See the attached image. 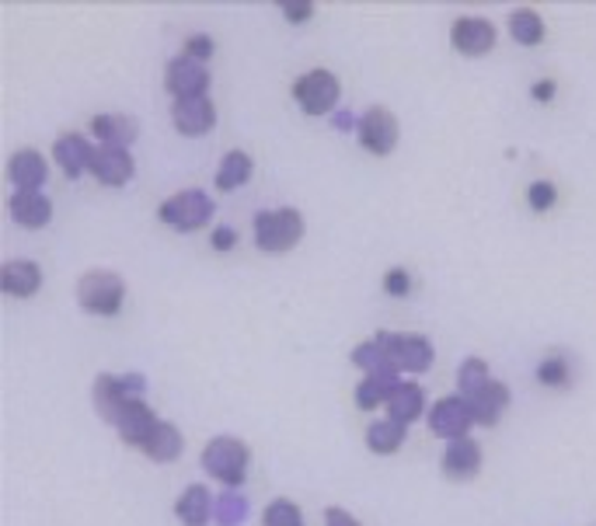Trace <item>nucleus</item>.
Masks as SVG:
<instances>
[{"mask_svg": "<svg viewBox=\"0 0 596 526\" xmlns=\"http://www.w3.org/2000/svg\"><path fill=\"white\" fill-rule=\"evenodd\" d=\"M527 206L534 209V213H548V209H555L558 206V188H555V182H548V179L531 182L527 185Z\"/></svg>", "mask_w": 596, "mask_h": 526, "instance_id": "nucleus-34", "label": "nucleus"}, {"mask_svg": "<svg viewBox=\"0 0 596 526\" xmlns=\"http://www.w3.org/2000/svg\"><path fill=\"white\" fill-rule=\"evenodd\" d=\"M401 383V377H363L360 383H356V391H353V397H356V408L360 412H377V408H388V397H391V391Z\"/></svg>", "mask_w": 596, "mask_h": 526, "instance_id": "nucleus-29", "label": "nucleus"}, {"mask_svg": "<svg viewBox=\"0 0 596 526\" xmlns=\"http://www.w3.org/2000/svg\"><path fill=\"white\" fill-rule=\"evenodd\" d=\"M409 440V426L391 423V418H377V423L366 426V450L377 453V457H391Z\"/></svg>", "mask_w": 596, "mask_h": 526, "instance_id": "nucleus-25", "label": "nucleus"}, {"mask_svg": "<svg viewBox=\"0 0 596 526\" xmlns=\"http://www.w3.org/2000/svg\"><path fill=\"white\" fill-rule=\"evenodd\" d=\"M325 526H363L353 513L345 510V505H328L325 510Z\"/></svg>", "mask_w": 596, "mask_h": 526, "instance_id": "nucleus-40", "label": "nucleus"}, {"mask_svg": "<svg viewBox=\"0 0 596 526\" xmlns=\"http://www.w3.org/2000/svg\"><path fill=\"white\" fill-rule=\"evenodd\" d=\"M214 213H217L214 196L203 188H182L157 206V220L171 227V231H182V234L203 231V227H209V220H214Z\"/></svg>", "mask_w": 596, "mask_h": 526, "instance_id": "nucleus-4", "label": "nucleus"}, {"mask_svg": "<svg viewBox=\"0 0 596 526\" xmlns=\"http://www.w3.org/2000/svg\"><path fill=\"white\" fill-rule=\"evenodd\" d=\"M506 28H510L516 46H527V49L540 46V42H545V35H548L545 17H540L534 8H516V11H510V22H506Z\"/></svg>", "mask_w": 596, "mask_h": 526, "instance_id": "nucleus-28", "label": "nucleus"}, {"mask_svg": "<svg viewBox=\"0 0 596 526\" xmlns=\"http://www.w3.org/2000/svg\"><path fill=\"white\" fill-rule=\"evenodd\" d=\"M92 133L98 147H133L139 136V122L126 112H98L92 115Z\"/></svg>", "mask_w": 596, "mask_h": 526, "instance_id": "nucleus-19", "label": "nucleus"}, {"mask_svg": "<svg viewBox=\"0 0 596 526\" xmlns=\"http://www.w3.org/2000/svg\"><path fill=\"white\" fill-rule=\"evenodd\" d=\"M217 513V499L209 496L206 485H188L185 492L174 499V519L182 526H206L214 523Z\"/></svg>", "mask_w": 596, "mask_h": 526, "instance_id": "nucleus-22", "label": "nucleus"}, {"mask_svg": "<svg viewBox=\"0 0 596 526\" xmlns=\"http://www.w3.org/2000/svg\"><path fill=\"white\" fill-rule=\"evenodd\" d=\"M467 405H471V415H475V426L492 429V426L502 423V415L510 412L513 391H510V383H506V380H492L478 397H471Z\"/></svg>", "mask_w": 596, "mask_h": 526, "instance_id": "nucleus-20", "label": "nucleus"}, {"mask_svg": "<svg viewBox=\"0 0 596 526\" xmlns=\"http://www.w3.org/2000/svg\"><path fill=\"white\" fill-rule=\"evenodd\" d=\"M161 423H165V418H157V412L147 405V401H133V405L122 412V418H119L112 429H115V436L126 447L144 450L147 440L157 432V426H161Z\"/></svg>", "mask_w": 596, "mask_h": 526, "instance_id": "nucleus-15", "label": "nucleus"}, {"mask_svg": "<svg viewBox=\"0 0 596 526\" xmlns=\"http://www.w3.org/2000/svg\"><path fill=\"white\" fill-rule=\"evenodd\" d=\"M8 213L25 231H42L52 220V199L42 196V192H14L8 199Z\"/></svg>", "mask_w": 596, "mask_h": 526, "instance_id": "nucleus-21", "label": "nucleus"}, {"mask_svg": "<svg viewBox=\"0 0 596 526\" xmlns=\"http://www.w3.org/2000/svg\"><path fill=\"white\" fill-rule=\"evenodd\" d=\"M77 304L95 318H115L126 304V279L109 269H92L77 279Z\"/></svg>", "mask_w": 596, "mask_h": 526, "instance_id": "nucleus-5", "label": "nucleus"}, {"mask_svg": "<svg viewBox=\"0 0 596 526\" xmlns=\"http://www.w3.org/2000/svg\"><path fill=\"white\" fill-rule=\"evenodd\" d=\"M356 139H360V147L366 154H374V157L394 154L398 139H401L398 115L391 109H384V105H370V109H366L356 122Z\"/></svg>", "mask_w": 596, "mask_h": 526, "instance_id": "nucleus-8", "label": "nucleus"}, {"mask_svg": "<svg viewBox=\"0 0 596 526\" xmlns=\"http://www.w3.org/2000/svg\"><path fill=\"white\" fill-rule=\"evenodd\" d=\"M199 464L209 478L223 488H238L248 478V467H252V447L238 440V436H214L203 453H199Z\"/></svg>", "mask_w": 596, "mask_h": 526, "instance_id": "nucleus-2", "label": "nucleus"}, {"mask_svg": "<svg viewBox=\"0 0 596 526\" xmlns=\"http://www.w3.org/2000/svg\"><path fill=\"white\" fill-rule=\"evenodd\" d=\"M8 179L14 192H42L49 182V161L35 147H22L8 161Z\"/></svg>", "mask_w": 596, "mask_h": 526, "instance_id": "nucleus-17", "label": "nucleus"}, {"mask_svg": "<svg viewBox=\"0 0 596 526\" xmlns=\"http://www.w3.org/2000/svg\"><path fill=\"white\" fill-rule=\"evenodd\" d=\"M214 519H217V526H241L244 519H248V499L234 492V488H223V492L217 496Z\"/></svg>", "mask_w": 596, "mask_h": 526, "instance_id": "nucleus-32", "label": "nucleus"}, {"mask_svg": "<svg viewBox=\"0 0 596 526\" xmlns=\"http://www.w3.org/2000/svg\"><path fill=\"white\" fill-rule=\"evenodd\" d=\"M276 11L283 14V22H290V25H307L314 11H318V4H314V0H279Z\"/></svg>", "mask_w": 596, "mask_h": 526, "instance_id": "nucleus-37", "label": "nucleus"}, {"mask_svg": "<svg viewBox=\"0 0 596 526\" xmlns=\"http://www.w3.org/2000/svg\"><path fill=\"white\" fill-rule=\"evenodd\" d=\"M209 248L214 252H234L238 248V231L234 227H214V234H209Z\"/></svg>", "mask_w": 596, "mask_h": 526, "instance_id": "nucleus-38", "label": "nucleus"}, {"mask_svg": "<svg viewBox=\"0 0 596 526\" xmlns=\"http://www.w3.org/2000/svg\"><path fill=\"white\" fill-rule=\"evenodd\" d=\"M261 526H304V510L293 499L279 496L261 510Z\"/></svg>", "mask_w": 596, "mask_h": 526, "instance_id": "nucleus-33", "label": "nucleus"}, {"mask_svg": "<svg viewBox=\"0 0 596 526\" xmlns=\"http://www.w3.org/2000/svg\"><path fill=\"white\" fill-rule=\"evenodd\" d=\"M492 380H496V377H492V370H488V359H482V356H467V359H461V366H458V394H461L464 401L478 397Z\"/></svg>", "mask_w": 596, "mask_h": 526, "instance_id": "nucleus-30", "label": "nucleus"}, {"mask_svg": "<svg viewBox=\"0 0 596 526\" xmlns=\"http://www.w3.org/2000/svg\"><path fill=\"white\" fill-rule=\"evenodd\" d=\"M423 415H426V391H423V383L401 380L398 388L391 391V397H388V418H391V423H401V426H412Z\"/></svg>", "mask_w": 596, "mask_h": 526, "instance_id": "nucleus-23", "label": "nucleus"}, {"mask_svg": "<svg viewBox=\"0 0 596 526\" xmlns=\"http://www.w3.org/2000/svg\"><path fill=\"white\" fill-rule=\"evenodd\" d=\"M569 380H572V363L565 353H551L537 363V383L540 388H569Z\"/></svg>", "mask_w": 596, "mask_h": 526, "instance_id": "nucleus-31", "label": "nucleus"}, {"mask_svg": "<svg viewBox=\"0 0 596 526\" xmlns=\"http://www.w3.org/2000/svg\"><path fill=\"white\" fill-rule=\"evenodd\" d=\"M426 423H429V432L436 436V440L453 443V440H464V436H471L475 415H471V405L461 394H443L440 401H433Z\"/></svg>", "mask_w": 596, "mask_h": 526, "instance_id": "nucleus-9", "label": "nucleus"}, {"mask_svg": "<svg viewBox=\"0 0 596 526\" xmlns=\"http://www.w3.org/2000/svg\"><path fill=\"white\" fill-rule=\"evenodd\" d=\"M252 174H255V161H252L248 150H227L220 168H217L214 185L220 192H238V188H244L252 182Z\"/></svg>", "mask_w": 596, "mask_h": 526, "instance_id": "nucleus-24", "label": "nucleus"}, {"mask_svg": "<svg viewBox=\"0 0 596 526\" xmlns=\"http://www.w3.org/2000/svg\"><path fill=\"white\" fill-rule=\"evenodd\" d=\"M147 394V377L144 374H98L95 377V388H92V401H95V412L101 423L115 426L122 412H126L133 401H144Z\"/></svg>", "mask_w": 596, "mask_h": 526, "instance_id": "nucleus-3", "label": "nucleus"}, {"mask_svg": "<svg viewBox=\"0 0 596 526\" xmlns=\"http://www.w3.org/2000/svg\"><path fill=\"white\" fill-rule=\"evenodd\" d=\"M133 171H136V161H133L130 147H95L92 174L98 179V185L122 188V185H130Z\"/></svg>", "mask_w": 596, "mask_h": 526, "instance_id": "nucleus-14", "label": "nucleus"}, {"mask_svg": "<svg viewBox=\"0 0 596 526\" xmlns=\"http://www.w3.org/2000/svg\"><path fill=\"white\" fill-rule=\"evenodd\" d=\"M307 231V220L301 209L293 206H276V209H261L252 220V237H255V248L266 252V255H287L293 252L296 244L304 241Z\"/></svg>", "mask_w": 596, "mask_h": 526, "instance_id": "nucleus-1", "label": "nucleus"}, {"mask_svg": "<svg viewBox=\"0 0 596 526\" xmlns=\"http://www.w3.org/2000/svg\"><path fill=\"white\" fill-rule=\"evenodd\" d=\"M171 122L182 136H192V139L206 136V133H214V126H217V105L209 95L182 98V101L171 105Z\"/></svg>", "mask_w": 596, "mask_h": 526, "instance_id": "nucleus-13", "label": "nucleus"}, {"mask_svg": "<svg viewBox=\"0 0 596 526\" xmlns=\"http://www.w3.org/2000/svg\"><path fill=\"white\" fill-rule=\"evenodd\" d=\"M555 95H558V81H555V77H545V81H534V84H531V98H534L537 105H551Z\"/></svg>", "mask_w": 596, "mask_h": 526, "instance_id": "nucleus-39", "label": "nucleus"}, {"mask_svg": "<svg viewBox=\"0 0 596 526\" xmlns=\"http://www.w3.org/2000/svg\"><path fill=\"white\" fill-rule=\"evenodd\" d=\"M209 84H214V74H209L206 63L188 60V57H182V52L174 60H168L165 87L171 91L174 101H182V98H203V95H209Z\"/></svg>", "mask_w": 596, "mask_h": 526, "instance_id": "nucleus-11", "label": "nucleus"}, {"mask_svg": "<svg viewBox=\"0 0 596 526\" xmlns=\"http://www.w3.org/2000/svg\"><path fill=\"white\" fill-rule=\"evenodd\" d=\"M482 464H485V450L475 436H464V440H453L443 447V457H440V470L450 481H471L482 475Z\"/></svg>", "mask_w": 596, "mask_h": 526, "instance_id": "nucleus-12", "label": "nucleus"}, {"mask_svg": "<svg viewBox=\"0 0 596 526\" xmlns=\"http://www.w3.org/2000/svg\"><path fill=\"white\" fill-rule=\"evenodd\" d=\"M0 286H4V293L14 296V301H32V296L42 290L39 261H32V258L4 261V269H0Z\"/></svg>", "mask_w": 596, "mask_h": 526, "instance_id": "nucleus-18", "label": "nucleus"}, {"mask_svg": "<svg viewBox=\"0 0 596 526\" xmlns=\"http://www.w3.org/2000/svg\"><path fill=\"white\" fill-rule=\"evenodd\" d=\"M92 157H95L92 139L81 133H60L57 144H52V161H57V168L66 179H81V174L92 171Z\"/></svg>", "mask_w": 596, "mask_h": 526, "instance_id": "nucleus-16", "label": "nucleus"}, {"mask_svg": "<svg viewBox=\"0 0 596 526\" xmlns=\"http://www.w3.org/2000/svg\"><path fill=\"white\" fill-rule=\"evenodd\" d=\"M374 339L388 348L398 374H426L436 359L433 339L423 335V331H377Z\"/></svg>", "mask_w": 596, "mask_h": 526, "instance_id": "nucleus-7", "label": "nucleus"}, {"mask_svg": "<svg viewBox=\"0 0 596 526\" xmlns=\"http://www.w3.org/2000/svg\"><path fill=\"white\" fill-rule=\"evenodd\" d=\"M356 122L360 119H353L349 112H336V130H356Z\"/></svg>", "mask_w": 596, "mask_h": 526, "instance_id": "nucleus-41", "label": "nucleus"}, {"mask_svg": "<svg viewBox=\"0 0 596 526\" xmlns=\"http://www.w3.org/2000/svg\"><path fill=\"white\" fill-rule=\"evenodd\" d=\"M496 39H499L496 25L482 14H461L458 22L450 25V46L467 60L488 57V52L496 49Z\"/></svg>", "mask_w": 596, "mask_h": 526, "instance_id": "nucleus-10", "label": "nucleus"}, {"mask_svg": "<svg viewBox=\"0 0 596 526\" xmlns=\"http://www.w3.org/2000/svg\"><path fill=\"white\" fill-rule=\"evenodd\" d=\"M214 52H217V42H214V35H206V32H192L182 46V57L196 60V63H209Z\"/></svg>", "mask_w": 596, "mask_h": 526, "instance_id": "nucleus-36", "label": "nucleus"}, {"mask_svg": "<svg viewBox=\"0 0 596 526\" xmlns=\"http://www.w3.org/2000/svg\"><path fill=\"white\" fill-rule=\"evenodd\" d=\"M380 283H384V293L388 296H394V301H405V296L412 293V286H415V279L405 266H394V269L384 272Z\"/></svg>", "mask_w": 596, "mask_h": 526, "instance_id": "nucleus-35", "label": "nucleus"}, {"mask_svg": "<svg viewBox=\"0 0 596 526\" xmlns=\"http://www.w3.org/2000/svg\"><path fill=\"white\" fill-rule=\"evenodd\" d=\"M144 453H147V461H154V464H174L185 453L182 429L174 426V423H161V426H157V432L147 440Z\"/></svg>", "mask_w": 596, "mask_h": 526, "instance_id": "nucleus-26", "label": "nucleus"}, {"mask_svg": "<svg viewBox=\"0 0 596 526\" xmlns=\"http://www.w3.org/2000/svg\"><path fill=\"white\" fill-rule=\"evenodd\" d=\"M349 359H353V366H360L366 377H401L394 359L388 356V348H384L377 339L360 342L353 353H349Z\"/></svg>", "mask_w": 596, "mask_h": 526, "instance_id": "nucleus-27", "label": "nucleus"}, {"mask_svg": "<svg viewBox=\"0 0 596 526\" xmlns=\"http://www.w3.org/2000/svg\"><path fill=\"white\" fill-rule=\"evenodd\" d=\"M339 98H342V81L331 74V70H307L293 81V101L296 109L311 119H321L331 115L339 109Z\"/></svg>", "mask_w": 596, "mask_h": 526, "instance_id": "nucleus-6", "label": "nucleus"}]
</instances>
